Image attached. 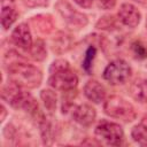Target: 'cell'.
<instances>
[{"label": "cell", "mask_w": 147, "mask_h": 147, "mask_svg": "<svg viewBox=\"0 0 147 147\" xmlns=\"http://www.w3.org/2000/svg\"><path fill=\"white\" fill-rule=\"evenodd\" d=\"M111 24H115V20L113 16H103L98 23H96V28L99 29H111Z\"/></svg>", "instance_id": "19"}, {"label": "cell", "mask_w": 147, "mask_h": 147, "mask_svg": "<svg viewBox=\"0 0 147 147\" xmlns=\"http://www.w3.org/2000/svg\"><path fill=\"white\" fill-rule=\"evenodd\" d=\"M103 110L108 116L122 119L124 122H131L136 118L133 106L118 95H111L107 98L103 105Z\"/></svg>", "instance_id": "4"}, {"label": "cell", "mask_w": 147, "mask_h": 147, "mask_svg": "<svg viewBox=\"0 0 147 147\" xmlns=\"http://www.w3.org/2000/svg\"><path fill=\"white\" fill-rule=\"evenodd\" d=\"M84 94L90 101L94 103H101L106 99V90L103 85L95 79L87 80L84 86Z\"/></svg>", "instance_id": "11"}, {"label": "cell", "mask_w": 147, "mask_h": 147, "mask_svg": "<svg viewBox=\"0 0 147 147\" xmlns=\"http://www.w3.org/2000/svg\"><path fill=\"white\" fill-rule=\"evenodd\" d=\"M71 115L75 122H77L78 124L83 126H90L96 117V111L92 106L83 103V105L76 106Z\"/></svg>", "instance_id": "10"}, {"label": "cell", "mask_w": 147, "mask_h": 147, "mask_svg": "<svg viewBox=\"0 0 147 147\" xmlns=\"http://www.w3.org/2000/svg\"><path fill=\"white\" fill-rule=\"evenodd\" d=\"M55 8L69 26L80 29L87 24V16L76 10L67 0H59L55 5Z\"/></svg>", "instance_id": "7"}, {"label": "cell", "mask_w": 147, "mask_h": 147, "mask_svg": "<svg viewBox=\"0 0 147 147\" xmlns=\"http://www.w3.org/2000/svg\"><path fill=\"white\" fill-rule=\"evenodd\" d=\"M118 17L124 25L129 28H136L140 23L141 14L134 5L123 3L118 10Z\"/></svg>", "instance_id": "9"}, {"label": "cell", "mask_w": 147, "mask_h": 147, "mask_svg": "<svg viewBox=\"0 0 147 147\" xmlns=\"http://www.w3.org/2000/svg\"><path fill=\"white\" fill-rule=\"evenodd\" d=\"M8 77L10 82L25 88L38 87L42 79L41 71L37 67L22 62L11 63L8 67Z\"/></svg>", "instance_id": "3"}, {"label": "cell", "mask_w": 147, "mask_h": 147, "mask_svg": "<svg viewBox=\"0 0 147 147\" xmlns=\"http://www.w3.org/2000/svg\"><path fill=\"white\" fill-rule=\"evenodd\" d=\"M40 98L44 101L45 107L49 111H54L56 108V94L52 90H42L40 92Z\"/></svg>", "instance_id": "15"}, {"label": "cell", "mask_w": 147, "mask_h": 147, "mask_svg": "<svg viewBox=\"0 0 147 147\" xmlns=\"http://www.w3.org/2000/svg\"><path fill=\"white\" fill-rule=\"evenodd\" d=\"M146 29H147V21H146Z\"/></svg>", "instance_id": "27"}, {"label": "cell", "mask_w": 147, "mask_h": 147, "mask_svg": "<svg viewBox=\"0 0 147 147\" xmlns=\"http://www.w3.org/2000/svg\"><path fill=\"white\" fill-rule=\"evenodd\" d=\"M30 53L32 57L37 61H41L46 57V47L42 40L38 39L34 44H32V47L30 48Z\"/></svg>", "instance_id": "16"}, {"label": "cell", "mask_w": 147, "mask_h": 147, "mask_svg": "<svg viewBox=\"0 0 147 147\" xmlns=\"http://www.w3.org/2000/svg\"><path fill=\"white\" fill-rule=\"evenodd\" d=\"M131 95L139 102H147V79L136 80L130 88Z\"/></svg>", "instance_id": "12"}, {"label": "cell", "mask_w": 147, "mask_h": 147, "mask_svg": "<svg viewBox=\"0 0 147 147\" xmlns=\"http://www.w3.org/2000/svg\"><path fill=\"white\" fill-rule=\"evenodd\" d=\"M96 55V48L94 46H90L86 52H85V56L83 59V69L86 71V72H90L91 69H92V63H93V60Z\"/></svg>", "instance_id": "17"}, {"label": "cell", "mask_w": 147, "mask_h": 147, "mask_svg": "<svg viewBox=\"0 0 147 147\" xmlns=\"http://www.w3.org/2000/svg\"><path fill=\"white\" fill-rule=\"evenodd\" d=\"M11 40L17 47L25 51H30L33 42L29 25L25 23L18 24L11 32Z\"/></svg>", "instance_id": "8"}, {"label": "cell", "mask_w": 147, "mask_h": 147, "mask_svg": "<svg viewBox=\"0 0 147 147\" xmlns=\"http://www.w3.org/2000/svg\"><path fill=\"white\" fill-rule=\"evenodd\" d=\"M0 18H1V25L5 30L9 29L13 23L16 21L17 18V11L15 8H11V9H3L1 10V14H0Z\"/></svg>", "instance_id": "14"}, {"label": "cell", "mask_w": 147, "mask_h": 147, "mask_svg": "<svg viewBox=\"0 0 147 147\" xmlns=\"http://www.w3.org/2000/svg\"><path fill=\"white\" fill-rule=\"evenodd\" d=\"M131 67L122 59L111 61L103 70V78L111 85L124 84L131 77Z\"/></svg>", "instance_id": "6"}, {"label": "cell", "mask_w": 147, "mask_h": 147, "mask_svg": "<svg viewBox=\"0 0 147 147\" xmlns=\"http://www.w3.org/2000/svg\"><path fill=\"white\" fill-rule=\"evenodd\" d=\"M1 111H2V116H1V121H3V119H5V116H6V108H5V106H3V105L1 106Z\"/></svg>", "instance_id": "25"}, {"label": "cell", "mask_w": 147, "mask_h": 147, "mask_svg": "<svg viewBox=\"0 0 147 147\" xmlns=\"http://www.w3.org/2000/svg\"><path fill=\"white\" fill-rule=\"evenodd\" d=\"M48 85L54 90L68 92L74 90L78 84L77 75L71 70L67 60H55L49 67Z\"/></svg>", "instance_id": "1"}, {"label": "cell", "mask_w": 147, "mask_h": 147, "mask_svg": "<svg viewBox=\"0 0 147 147\" xmlns=\"http://www.w3.org/2000/svg\"><path fill=\"white\" fill-rule=\"evenodd\" d=\"M79 7L82 8H90L92 5H93V1L94 0H74Z\"/></svg>", "instance_id": "22"}, {"label": "cell", "mask_w": 147, "mask_h": 147, "mask_svg": "<svg viewBox=\"0 0 147 147\" xmlns=\"http://www.w3.org/2000/svg\"><path fill=\"white\" fill-rule=\"evenodd\" d=\"M96 3L100 9L109 10L116 6V0H96Z\"/></svg>", "instance_id": "20"}, {"label": "cell", "mask_w": 147, "mask_h": 147, "mask_svg": "<svg viewBox=\"0 0 147 147\" xmlns=\"http://www.w3.org/2000/svg\"><path fill=\"white\" fill-rule=\"evenodd\" d=\"M95 137L96 139L105 141L108 145L118 146L122 144L124 138V131L122 126L117 123L109 122L106 119H102L95 127Z\"/></svg>", "instance_id": "5"}, {"label": "cell", "mask_w": 147, "mask_h": 147, "mask_svg": "<svg viewBox=\"0 0 147 147\" xmlns=\"http://www.w3.org/2000/svg\"><path fill=\"white\" fill-rule=\"evenodd\" d=\"M1 96L11 107L16 109H23L32 115L39 114V107L36 99L29 93L22 90V87L14 82H10L3 86L1 91Z\"/></svg>", "instance_id": "2"}, {"label": "cell", "mask_w": 147, "mask_h": 147, "mask_svg": "<svg viewBox=\"0 0 147 147\" xmlns=\"http://www.w3.org/2000/svg\"><path fill=\"white\" fill-rule=\"evenodd\" d=\"M25 2L29 6H39V5H44L45 2H47V0H25Z\"/></svg>", "instance_id": "23"}, {"label": "cell", "mask_w": 147, "mask_h": 147, "mask_svg": "<svg viewBox=\"0 0 147 147\" xmlns=\"http://www.w3.org/2000/svg\"><path fill=\"white\" fill-rule=\"evenodd\" d=\"M133 1H136V2H139V3H142L145 0H133Z\"/></svg>", "instance_id": "26"}, {"label": "cell", "mask_w": 147, "mask_h": 147, "mask_svg": "<svg viewBox=\"0 0 147 147\" xmlns=\"http://www.w3.org/2000/svg\"><path fill=\"white\" fill-rule=\"evenodd\" d=\"M131 137L132 139L140 146L147 147V130L141 125H134L131 130Z\"/></svg>", "instance_id": "13"}, {"label": "cell", "mask_w": 147, "mask_h": 147, "mask_svg": "<svg viewBox=\"0 0 147 147\" xmlns=\"http://www.w3.org/2000/svg\"><path fill=\"white\" fill-rule=\"evenodd\" d=\"M131 51H132V54L134 55V57L138 60H144L147 57V47L145 44H142L139 40H136L132 42Z\"/></svg>", "instance_id": "18"}, {"label": "cell", "mask_w": 147, "mask_h": 147, "mask_svg": "<svg viewBox=\"0 0 147 147\" xmlns=\"http://www.w3.org/2000/svg\"><path fill=\"white\" fill-rule=\"evenodd\" d=\"M140 124H141V125L147 130V115L142 117V119H141V123H140Z\"/></svg>", "instance_id": "24"}, {"label": "cell", "mask_w": 147, "mask_h": 147, "mask_svg": "<svg viewBox=\"0 0 147 147\" xmlns=\"http://www.w3.org/2000/svg\"><path fill=\"white\" fill-rule=\"evenodd\" d=\"M0 3H1V10L15 8V1L14 0H0Z\"/></svg>", "instance_id": "21"}]
</instances>
